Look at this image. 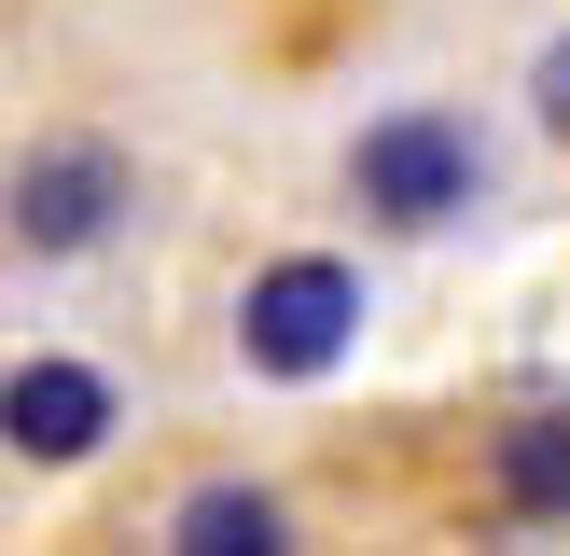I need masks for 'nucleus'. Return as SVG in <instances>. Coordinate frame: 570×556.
Instances as JSON below:
<instances>
[{
	"label": "nucleus",
	"mask_w": 570,
	"mask_h": 556,
	"mask_svg": "<svg viewBox=\"0 0 570 556\" xmlns=\"http://www.w3.org/2000/svg\"><path fill=\"white\" fill-rule=\"evenodd\" d=\"M348 348H362V265H334V250H278L237 292V361L250 376H334Z\"/></svg>",
	"instance_id": "1"
},
{
	"label": "nucleus",
	"mask_w": 570,
	"mask_h": 556,
	"mask_svg": "<svg viewBox=\"0 0 570 556\" xmlns=\"http://www.w3.org/2000/svg\"><path fill=\"white\" fill-rule=\"evenodd\" d=\"M348 181H362V209H376V222H445V209L488 195V153H473L460 111H376L362 153H348Z\"/></svg>",
	"instance_id": "2"
},
{
	"label": "nucleus",
	"mask_w": 570,
	"mask_h": 556,
	"mask_svg": "<svg viewBox=\"0 0 570 556\" xmlns=\"http://www.w3.org/2000/svg\"><path fill=\"white\" fill-rule=\"evenodd\" d=\"M126 222V153L111 139H42L14 153V237L28 250H98Z\"/></svg>",
	"instance_id": "3"
},
{
	"label": "nucleus",
	"mask_w": 570,
	"mask_h": 556,
	"mask_svg": "<svg viewBox=\"0 0 570 556\" xmlns=\"http://www.w3.org/2000/svg\"><path fill=\"white\" fill-rule=\"evenodd\" d=\"M111 431H126V404H111L98 361H14V376H0V445H14V459L70 473V459H98Z\"/></svg>",
	"instance_id": "4"
},
{
	"label": "nucleus",
	"mask_w": 570,
	"mask_h": 556,
	"mask_svg": "<svg viewBox=\"0 0 570 556\" xmlns=\"http://www.w3.org/2000/svg\"><path fill=\"white\" fill-rule=\"evenodd\" d=\"M167 543H181V556H265L278 543V500L250 487V473H209V487L167 515Z\"/></svg>",
	"instance_id": "5"
},
{
	"label": "nucleus",
	"mask_w": 570,
	"mask_h": 556,
	"mask_svg": "<svg viewBox=\"0 0 570 556\" xmlns=\"http://www.w3.org/2000/svg\"><path fill=\"white\" fill-rule=\"evenodd\" d=\"M501 500H515L529 528L570 515V417H515V431H501Z\"/></svg>",
	"instance_id": "6"
},
{
	"label": "nucleus",
	"mask_w": 570,
	"mask_h": 556,
	"mask_svg": "<svg viewBox=\"0 0 570 556\" xmlns=\"http://www.w3.org/2000/svg\"><path fill=\"white\" fill-rule=\"evenodd\" d=\"M529 111H543V139L570 153V28H557L543 56H529Z\"/></svg>",
	"instance_id": "7"
}]
</instances>
